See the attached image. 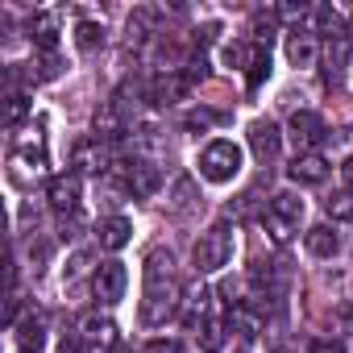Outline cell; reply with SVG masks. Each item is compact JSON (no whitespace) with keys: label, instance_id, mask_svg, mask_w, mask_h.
I'll list each match as a JSON object with an SVG mask.
<instances>
[{"label":"cell","instance_id":"cell-13","mask_svg":"<svg viewBox=\"0 0 353 353\" xmlns=\"http://www.w3.org/2000/svg\"><path fill=\"white\" fill-rule=\"evenodd\" d=\"M30 38L46 54H54V46H59V13H34L30 17Z\"/></svg>","mask_w":353,"mask_h":353},{"label":"cell","instance_id":"cell-32","mask_svg":"<svg viewBox=\"0 0 353 353\" xmlns=\"http://www.w3.org/2000/svg\"><path fill=\"white\" fill-rule=\"evenodd\" d=\"M312 353H345V345L332 341V336H316V341H312Z\"/></svg>","mask_w":353,"mask_h":353},{"label":"cell","instance_id":"cell-11","mask_svg":"<svg viewBox=\"0 0 353 353\" xmlns=\"http://www.w3.org/2000/svg\"><path fill=\"white\" fill-rule=\"evenodd\" d=\"M250 145H254V158L266 166V162H274V158H279L283 133H279L270 121H254V125H250Z\"/></svg>","mask_w":353,"mask_h":353},{"label":"cell","instance_id":"cell-15","mask_svg":"<svg viewBox=\"0 0 353 353\" xmlns=\"http://www.w3.org/2000/svg\"><path fill=\"white\" fill-rule=\"evenodd\" d=\"M303 245H307V254H316V258H332V254L341 250V237H336L328 225H316V229L303 233Z\"/></svg>","mask_w":353,"mask_h":353},{"label":"cell","instance_id":"cell-24","mask_svg":"<svg viewBox=\"0 0 353 353\" xmlns=\"http://www.w3.org/2000/svg\"><path fill=\"white\" fill-rule=\"evenodd\" d=\"M17 336H21V345L30 349V353H38V345L46 341V332H42V316L34 312V316H26L21 320V328H17Z\"/></svg>","mask_w":353,"mask_h":353},{"label":"cell","instance_id":"cell-20","mask_svg":"<svg viewBox=\"0 0 353 353\" xmlns=\"http://www.w3.org/2000/svg\"><path fill=\"white\" fill-rule=\"evenodd\" d=\"M75 166H83V170H104V150H100L96 137L75 145Z\"/></svg>","mask_w":353,"mask_h":353},{"label":"cell","instance_id":"cell-18","mask_svg":"<svg viewBox=\"0 0 353 353\" xmlns=\"http://www.w3.org/2000/svg\"><path fill=\"white\" fill-rule=\"evenodd\" d=\"M270 212H274L279 221H287V225H295V229H299V216H303V200H299L295 192H279V196H274V204H270Z\"/></svg>","mask_w":353,"mask_h":353},{"label":"cell","instance_id":"cell-31","mask_svg":"<svg viewBox=\"0 0 353 353\" xmlns=\"http://www.w3.org/2000/svg\"><path fill=\"white\" fill-rule=\"evenodd\" d=\"M316 21H320V30H324V34H336V30H341V17H336V9H328V5H324V9H316Z\"/></svg>","mask_w":353,"mask_h":353},{"label":"cell","instance_id":"cell-1","mask_svg":"<svg viewBox=\"0 0 353 353\" xmlns=\"http://www.w3.org/2000/svg\"><path fill=\"white\" fill-rule=\"evenodd\" d=\"M141 324H166L179 312V279H174V258L166 250H150L145 266H141Z\"/></svg>","mask_w":353,"mask_h":353},{"label":"cell","instance_id":"cell-33","mask_svg":"<svg viewBox=\"0 0 353 353\" xmlns=\"http://www.w3.org/2000/svg\"><path fill=\"white\" fill-rule=\"evenodd\" d=\"M145 353H183V345L179 341H150Z\"/></svg>","mask_w":353,"mask_h":353},{"label":"cell","instance_id":"cell-37","mask_svg":"<svg viewBox=\"0 0 353 353\" xmlns=\"http://www.w3.org/2000/svg\"><path fill=\"white\" fill-rule=\"evenodd\" d=\"M108 353H133V349H125V345H117V349H108Z\"/></svg>","mask_w":353,"mask_h":353},{"label":"cell","instance_id":"cell-30","mask_svg":"<svg viewBox=\"0 0 353 353\" xmlns=\"http://www.w3.org/2000/svg\"><path fill=\"white\" fill-rule=\"evenodd\" d=\"M270 30H274V13H258V17H254V38H258V46L270 42Z\"/></svg>","mask_w":353,"mask_h":353},{"label":"cell","instance_id":"cell-22","mask_svg":"<svg viewBox=\"0 0 353 353\" xmlns=\"http://www.w3.org/2000/svg\"><path fill=\"white\" fill-rule=\"evenodd\" d=\"M324 212H328L332 221H353V188L332 192V196L324 200Z\"/></svg>","mask_w":353,"mask_h":353},{"label":"cell","instance_id":"cell-9","mask_svg":"<svg viewBox=\"0 0 353 353\" xmlns=\"http://www.w3.org/2000/svg\"><path fill=\"white\" fill-rule=\"evenodd\" d=\"M46 200H50L54 212L75 216V208H79V174H54L50 188H46Z\"/></svg>","mask_w":353,"mask_h":353},{"label":"cell","instance_id":"cell-16","mask_svg":"<svg viewBox=\"0 0 353 353\" xmlns=\"http://www.w3.org/2000/svg\"><path fill=\"white\" fill-rule=\"evenodd\" d=\"M229 328H233V332H241V336H258V328H262V312H258V307H250V303L241 299V303H233V307H229Z\"/></svg>","mask_w":353,"mask_h":353},{"label":"cell","instance_id":"cell-2","mask_svg":"<svg viewBox=\"0 0 353 353\" xmlns=\"http://www.w3.org/2000/svg\"><path fill=\"white\" fill-rule=\"evenodd\" d=\"M229 258H233V233H229V225L221 221V225H212L208 233H200V241H196V270H200V274H212V270L229 266Z\"/></svg>","mask_w":353,"mask_h":353},{"label":"cell","instance_id":"cell-14","mask_svg":"<svg viewBox=\"0 0 353 353\" xmlns=\"http://www.w3.org/2000/svg\"><path fill=\"white\" fill-rule=\"evenodd\" d=\"M287 59H291V67H312L316 63V34L291 30L287 34Z\"/></svg>","mask_w":353,"mask_h":353},{"label":"cell","instance_id":"cell-35","mask_svg":"<svg viewBox=\"0 0 353 353\" xmlns=\"http://www.w3.org/2000/svg\"><path fill=\"white\" fill-rule=\"evenodd\" d=\"M341 179L353 188V154H349V158H345V166H341Z\"/></svg>","mask_w":353,"mask_h":353},{"label":"cell","instance_id":"cell-17","mask_svg":"<svg viewBox=\"0 0 353 353\" xmlns=\"http://www.w3.org/2000/svg\"><path fill=\"white\" fill-rule=\"evenodd\" d=\"M129 237H133V225H129L125 216H108V221L100 225V245H104V250H125Z\"/></svg>","mask_w":353,"mask_h":353},{"label":"cell","instance_id":"cell-7","mask_svg":"<svg viewBox=\"0 0 353 353\" xmlns=\"http://www.w3.org/2000/svg\"><path fill=\"white\" fill-rule=\"evenodd\" d=\"M287 174L299 183V188H316V183H324L328 179V158L324 154H295V162L287 166Z\"/></svg>","mask_w":353,"mask_h":353},{"label":"cell","instance_id":"cell-3","mask_svg":"<svg viewBox=\"0 0 353 353\" xmlns=\"http://www.w3.org/2000/svg\"><path fill=\"white\" fill-rule=\"evenodd\" d=\"M241 170V145H233V141H212V145H204V154H200V174L208 183H229L233 174Z\"/></svg>","mask_w":353,"mask_h":353},{"label":"cell","instance_id":"cell-34","mask_svg":"<svg viewBox=\"0 0 353 353\" xmlns=\"http://www.w3.org/2000/svg\"><path fill=\"white\" fill-rule=\"evenodd\" d=\"M88 262H92V254H75V258H71V266H67V279H79V274L88 270Z\"/></svg>","mask_w":353,"mask_h":353},{"label":"cell","instance_id":"cell-5","mask_svg":"<svg viewBox=\"0 0 353 353\" xmlns=\"http://www.w3.org/2000/svg\"><path fill=\"white\" fill-rule=\"evenodd\" d=\"M92 287H96V299H100V303H121V299H125V287H129L125 262H104V266H96Z\"/></svg>","mask_w":353,"mask_h":353},{"label":"cell","instance_id":"cell-6","mask_svg":"<svg viewBox=\"0 0 353 353\" xmlns=\"http://www.w3.org/2000/svg\"><path fill=\"white\" fill-rule=\"evenodd\" d=\"M291 137H295V145H299L303 154H312V150L328 137L324 117H320V112H307V108H303V112H295V117H291Z\"/></svg>","mask_w":353,"mask_h":353},{"label":"cell","instance_id":"cell-27","mask_svg":"<svg viewBox=\"0 0 353 353\" xmlns=\"http://www.w3.org/2000/svg\"><path fill=\"white\" fill-rule=\"evenodd\" d=\"M250 59H254V46H250V42H229V46H225V63L250 67Z\"/></svg>","mask_w":353,"mask_h":353},{"label":"cell","instance_id":"cell-21","mask_svg":"<svg viewBox=\"0 0 353 353\" xmlns=\"http://www.w3.org/2000/svg\"><path fill=\"white\" fill-rule=\"evenodd\" d=\"M204 312H208V287H192V291H188V312H183V324H188V328H196V324L204 320Z\"/></svg>","mask_w":353,"mask_h":353},{"label":"cell","instance_id":"cell-26","mask_svg":"<svg viewBox=\"0 0 353 353\" xmlns=\"http://www.w3.org/2000/svg\"><path fill=\"white\" fill-rule=\"evenodd\" d=\"M26 117H30V100H26V96H17V92H13V96H9V100H5V125H9V129H13V125H21V121H26Z\"/></svg>","mask_w":353,"mask_h":353},{"label":"cell","instance_id":"cell-25","mask_svg":"<svg viewBox=\"0 0 353 353\" xmlns=\"http://www.w3.org/2000/svg\"><path fill=\"white\" fill-rule=\"evenodd\" d=\"M158 21V13L154 9H137L133 17H129V42H141L145 34H150V26Z\"/></svg>","mask_w":353,"mask_h":353},{"label":"cell","instance_id":"cell-19","mask_svg":"<svg viewBox=\"0 0 353 353\" xmlns=\"http://www.w3.org/2000/svg\"><path fill=\"white\" fill-rule=\"evenodd\" d=\"M75 46H79L83 54H96V50L104 46V26H96V21H79V26H75Z\"/></svg>","mask_w":353,"mask_h":353},{"label":"cell","instance_id":"cell-36","mask_svg":"<svg viewBox=\"0 0 353 353\" xmlns=\"http://www.w3.org/2000/svg\"><path fill=\"white\" fill-rule=\"evenodd\" d=\"M59 353H79V341H67V336H63V345H59Z\"/></svg>","mask_w":353,"mask_h":353},{"label":"cell","instance_id":"cell-28","mask_svg":"<svg viewBox=\"0 0 353 353\" xmlns=\"http://www.w3.org/2000/svg\"><path fill=\"white\" fill-rule=\"evenodd\" d=\"M262 221H266V229H270V237H274L279 245H287V241H291V233H295V225H287V221H279L274 212H266Z\"/></svg>","mask_w":353,"mask_h":353},{"label":"cell","instance_id":"cell-4","mask_svg":"<svg viewBox=\"0 0 353 353\" xmlns=\"http://www.w3.org/2000/svg\"><path fill=\"white\" fill-rule=\"evenodd\" d=\"M129 108H125V92H117L100 112H96V141H117L129 133Z\"/></svg>","mask_w":353,"mask_h":353},{"label":"cell","instance_id":"cell-12","mask_svg":"<svg viewBox=\"0 0 353 353\" xmlns=\"http://www.w3.org/2000/svg\"><path fill=\"white\" fill-rule=\"evenodd\" d=\"M158 188H162V174H158L154 162H133V166H129V192H133V196L145 200V196H154Z\"/></svg>","mask_w":353,"mask_h":353},{"label":"cell","instance_id":"cell-29","mask_svg":"<svg viewBox=\"0 0 353 353\" xmlns=\"http://www.w3.org/2000/svg\"><path fill=\"white\" fill-rule=\"evenodd\" d=\"M221 121V112H212V108H196V112H188V129H208V125H216Z\"/></svg>","mask_w":353,"mask_h":353},{"label":"cell","instance_id":"cell-38","mask_svg":"<svg viewBox=\"0 0 353 353\" xmlns=\"http://www.w3.org/2000/svg\"><path fill=\"white\" fill-rule=\"evenodd\" d=\"M21 353H30V349H21Z\"/></svg>","mask_w":353,"mask_h":353},{"label":"cell","instance_id":"cell-10","mask_svg":"<svg viewBox=\"0 0 353 353\" xmlns=\"http://www.w3.org/2000/svg\"><path fill=\"white\" fill-rule=\"evenodd\" d=\"M79 341L92 345V349H100V345L117 349V324H112L108 316H100V312H88V316L79 320Z\"/></svg>","mask_w":353,"mask_h":353},{"label":"cell","instance_id":"cell-23","mask_svg":"<svg viewBox=\"0 0 353 353\" xmlns=\"http://www.w3.org/2000/svg\"><path fill=\"white\" fill-rule=\"evenodd\" d=\"M266 75H270V50H266V46H254V59H250V67H245L250 88H262Z\"/></svg>","mask_w":353,"mask_h":353},{"label":"cell","instance_id":"cell-8","mask_svg":"<svg viewBox=\"0 0 353 353\" xmlns=\"http://www.w3.org/2000/svg\"><path fill=\"white\" fill-rule=\"evenodd\" d=\"M192 83H196V79H192L188 71H162V75H154V83H150V104H174Z\"/></svg>","mask_w":353,"mask_h":353}]
</instances>
